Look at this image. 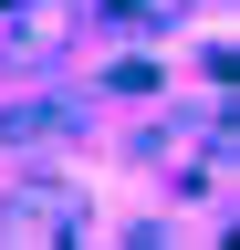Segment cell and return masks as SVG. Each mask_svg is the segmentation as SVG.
<instances>
[{
  "instance_id": "1",
  "label": "cell",
  "mask_w": 240,
  "mask_h": 250,
  "mask_svg": "<svg viewBox=\"0 0 240 250\" xmlns=\"http://www.w3.org/2000/svg\"><path fill=\"white\" fill-rule=\"evenodd\" d=\"M0 229H11V240H73V229H84V198L52 188V177H32V188L0 198Z\"/></svg>"
},
{
  "instance_id": "2",
  "label": "cell",
  "mask_w": 240,
  "mask_h": 250,
  "mask_svg": "<svg viewBox=\"0 0 240 250\" xmlns=\"http://www.w3.org/2000/svg\"><path fill=\"white\" fill-rule=\"evenodd\" d=\"M52 136H73V104H52V94H32V104L0 115V146H52Z\"/></svg>"
}]
</instances>
